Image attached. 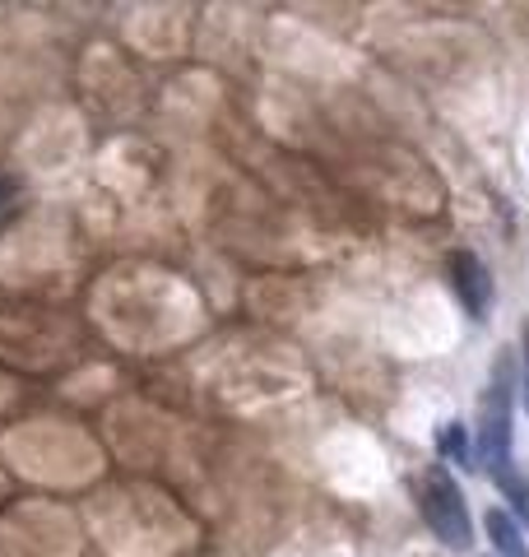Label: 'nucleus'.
Listing matches in <instances>:
<instances>
[{"mask_svg": "<svg viewBox=\"0 0 529 557\" xmlns=\"http://www.w3.org/2000/svg\"><path fill=\"white\" fill-rule=\"evenodd\" d=\"M510 423H516V354L502 348L479 399V428H473V450L488 479L510 465Z\"/></svg>", "mask_w": 529, "mask_h": 557, "instance_id": "obj_1", "label": "nucleus"}, {"mask_svg": "<svg viewBox=\"0 0 529 557\" xmlns=\"http://www.w3.org/2000/svg\"><path fill=\"white\" fill-rule=\"evenodd\" d=\"M418 502H422V520H428V530L451 553H469L473 548V520H469V507H465V493H460V483L451 479L446 465L428 469V479H422V487H418Z\"/></svg>", "mask_w": 529, "mask_h": 557, "instance_id": "obj_2", "label": "nucleus"}, {"mask_svg": "<svg viewBox=\"0 0 529 557\" xmlns=\"http://www.w3.org/2000/svg\"><path fill=\"white\" fill-rule=\"evenodd\" d=\"M451 284L455 293H460V302L473 321H488V311H492V274L483 265V256H473V251H451Z\"/></svg>", "mask_w": 529, "mask_h": 557, "instance_id": "obj_3", "label": "nucleus"}, {"mask_svg": "<svg viewBox=\"0 0 529 557\" xmlns=\"http://www.w3.org/2000/svg\"><path fill=\"white\" fill-rule=\"evenodd\" d=\"M483 530L492 539V548H497L502 557H529V544H525V530L510 520L506 511H488L483 516Z\"/></svg>", "mask_w": 529, "mask_h": 557, "instance_id": "obj_4", "label": "nucleus"}, {"mask_svg": "<svg viewBox=\"0 0 529 557\" xmlns=\"http://www.w3.org/2000/svg\"><path fill=\"white\" fill-rule=\"evenodd\" d=\"M436 450H441V456H446L451 465H465V469H473V460H479V450H473L465 423H446V428H441V432H436Z\"/></svg>", "mask_w": 529, "mask_h": 557, "instance_id": "obj_5", "label": "nucleus"}, {"mask_svg": "<svg viewBox=\"0 0 529 557\" xmlns=\"http://www.w3.org/2000/svg\"><path fill=\"white\" fill-rule=\"evenodd\" d=\"M516 358L525 362V409H529V321L520 325V354Z\"/></svg>", "mask_w": 529, "mask_h": 557, "instance_id": "obj_6", "label": "nucleus"}]
</instances>
